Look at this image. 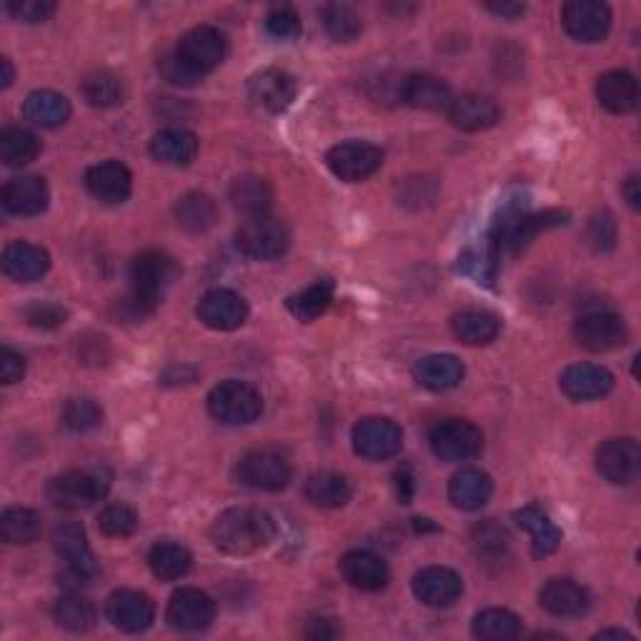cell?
Masks as SVG:
<instances>
[{
	"label": "cell",
	"mask_w": 641,
	"mask_h": 641,
	"mask_svg": "<svg viewBox=\"0 0 641 641\" xmlns=\"http://www.w3.org/2000/svg\"><path fill=\"white\" fill-rule=\"evenodd\" d=\"M178 265L163 251H143L131 263V293L123 301L121 316L128 320H141L153 314L166 291L178 279Z\"/></svg>",
	"instance_id": "obj_1"
},
{
	"label": "cell",
	"mask_w": 641,
	"mask_h": 641,
	"mask_svg": "<svg viewBox=\"0 0 641 641\" xmlns=\"http://www.w3.org/2000/svg\"><path fill=\"white\" fill-rule=\"evenodd\" d=\"M273 536H276L273 519L253 507L228 509L210 526L214 546L228 556H251L269 546Z\"/></svg>",
	"instance_id": "obj_2"
},
{
	"label": "cell",
	"mask_w": 641,
	"mask_h": 641,
	"mask_svg": "<svg viewBox=\"0 0 641 641\" xmlns=\"http://www.w3.org/2000/svg\"><path fill=\"white\" fill-rule=\"evenodd\" d=\"M113 476L106 466L98 469H73L53 476L45 489V497L56 509L63 511H84L90 509L96 501L106 499L108 489H111Z\"/></svg>",
	"instance_id": "obj_3"
},
{
	"label": "cell",
	"mask_w": 641,
	"mask_h": 641,
	"mask_svg": "<svg viewBox=\"0 0 641 641\" xmlns=\"http://www.w3.org/2000/svg\"><path fill=\"white\" fill-rule=\"evenodd\" d=\"M236 246L253 261H276L291 246L289 228L269 214L249 216L236 231Z\"/></svg>",
	"instance_id": "obj_4"
},
{
	"label": "cell",
	"mask_w": 641,
	"mask_h": 641,
	"mask_svg": "<svg viewBox=\"0 0 641 641\" xmlns=\"http://www.w3.org/2000/svg\"><path fill=\"white\" fill-rule=\"evenodd\" d=\"M208 411L226 426H246L261 416L263 399L251 383L224 381L208 393Z\"/></svg>",
	"instance_id": "obj_5"
},
{
	"label": "cell",
	"mask_w": 641,
	"mask_h": 641,
	"mask_svg": "<svg viewBox=\"0 0 641 641\" xmlns=\"http://www.w3.org/2000/svg\"><path fill=\"white\" fill-rule=\"evenodd\" d=\"M291 461L276 448H253L236 464V479L256 491H281L291 481Z\"/></svg>",
	"instance_id": "obj_6"
},
{
	"label": "cell",
	"mask_w": 641,
	"mask_h": 641,
	"mask_svg": "<svg viewBox=\"0 0 641 641\" xmlns=\"http://www.w3.org/2000/svg\"><path fill=\"white\" fill-rule=\"evenodd\" d=\"M428 444H432V452L442 461H448V464L469 461L481 454L484 434L479 426L471 424V421L446 419L432 428V434H428Z\"/></svg>",
	"instance_id": "obj_7"
},
{
	"label": "cell",
	"mask_w": 641,
	"mask_h": 641,
	"mask_svg": "<svg viewBox=\"0 0 641 641\" xmlns=\"http://www.w3.org/2000/svg\"><path fill=\"white\" fill-rule=\"evenodd\" d=\"M228 43L226 35L214 25H196L176 45V56L183 66H188L198 78L208 76L226 61Z\"/></svg>",
	"instance_id": "obj_8"
},
{
	"label": "cell",
	"mask_w": 641,
	"mask_h": 641,
	"mask_svg": "<svg viewBox=\"0 0 641 641\" xmlns=\"http://www.w3.org/2000/svg\"><path fill=\"white\" fill-rule=\"evenodd\" d=\"M354 452L361 459L369 461H387L391 456H396L404 446V432L399 424H393L391 419L383 416H366L354 426L351 434Z\"/></svg>",
	"instance_id": "obj_9"
},
{
	"label": "cell",
	"mask_w": 641,
	"mask_h": 641,
	"mask_svg": "<svg viewBox=\"0 0 641 641\" xmlns=\"http://www.w3.org/2000/svg\"><path fill=\"white\" fill-rule=\"evenodd\" d=\"M574 336L586 351H594V354L613 351V349H619V346H624L627 341V324H624V318H621L619 314H613V311L594 308L576 318Z\"/></svg>",
	"instance_id": "obj_10"
},
{
	"label": "cell",
	"mask_w": 641,
	"mask_h": 641,
	"mask_svg": "<svg viewBox=\"0 0 641 641\" xmlns=\"http://www.w3.org/2000/svg\"><path fill=\"white\" fill-rule=\"evenodd\" d=\"M381 163H383V151L379 149V145L363 143V141L338 143L326 153L328 171L346 183H361L366 178H371L373 173L381 169Z\"/></svg>",
	"instance_id": "obj_11"
},
{
	"label": "cell",
	"mask_w": 641,
	"mask_h": 641,
	"mask_svg": "<svg viewBox=\"0 0 641 641\" xmlns=\"http://www.w3.org/2000/svg\"><path fill=\"white\" fill-rule=\"evenodd\" d=\"M564 31L579 43H599L609 35L611 8L599 0H574L562 11Z\"/></svg>",
	"instance_id": "obj_12"
},
{
	"label": "cell",
	"mask_w": 641,
	"mask_h": 641,
	"mask_svg": "<svg viewBox=\"0 0 641 641\" xmlns=\"http://www.w3.org/2000/svg\"><path fill=\"white\" fill-rule=\"evenodd\" d=\"M249 100L265 113H283L296 98V80L281 68H263L253 73L246 86Z\"/></svg>",
	"instance_id": "obj_13"
},
{
	"label": "cell",
	"mask_w": 641,
	"mask_h": 641,
	"mask_svg": "<svg viewBox=\"0 0 641 641\" xmlns=\"http://www.w3.org/2000/svg\"><path fill=\"white\" fill-rule=\"evenodd\" d=\"M196 316L214 332H236L249 318V304L231 289H214L198 301Z\"/></svg>",
	"instance_id": "obj_14"
},
{
	"label": "cell",
	"mask_w": 641,
	"mask_h": 641,
	"mask_svg": "<svg viewBox=\"0 0 641 641\" xmlns=\"http://www.w3.org/2000/svg\"><path fill=\"white\" fill-rule=\"evenodd\" d=\"M597 471L609 484L627 487L641 471V448L634 438H609L597 448Z\"/></svg>",
	"instance_id": "obj_15"
},
{
	"label": "cell",
	"mask_w": 641,
	"mask_h": 641,
	"mask_svg": "<svg viewBox=\"0 0 641 641\" xmlns=\"http://www.w3.org/2000/svg\"><path fill=\"white\" fill-rule=\"evenodd\" d=\"M155 607L149 594L135 589H118L106 599V619L126 634H139L153 624Z\"/></svg>",
	"instance_id": "obj_16"
},
{
	"label": "cell",
	"mask_w": 641,
	"mask_h": 641,
	"mask_svg": "<svg viewBox=\"0 0 641 641\" xmlns=\"http://www.w3.org/2000/svg\"><path fill=\"white\" fill-rule=\"evenodd\" d=\"M166 619L178 631H204L216 619V601L206 591L183 586L171 597Z\"/></svg>",
	"instance_id": "obj_17"
},
{
	"label": "cell",
	"mask_w": 641,
	"mask_h": 641,
	"mask_svg": "<svg viewBox=\"0 0 641 641\" xmlns=\"http://www.w3.org/2000/svg\"><path fill=\"white\" fill-rule=\"evenodd\" d=\"M414 597L432 609H446L459 601L464 594V582L448 566H426L414 576Z\"/></svg>",
	"instance_id": "obj_18"
},
{
	"label": "cell",
	"mask_w": 641,
	"mask_h": 641,
	"mask_svg": "<svg viewBox=\"0 0 641 641\" xmlns=\"http://www.w3.org/2000/svg\"><path fill=\"white\" fill-rule=\"evenodd\" d=\"M86 188L100 204H126L133 188V176L121 161H106L86 173Z\"/></svg>",
	"instance_id": "obj_19"
},
{
	"label": "cell",
	"mask_w": 641,
	"mask_h": 641,
	"mask_svg": "<svg viewBox=\"0 0 641 641\" xmlns=\"http://www.w3.org/2000/svg\"><path fill=\"white\" fill-rule=\"evenodd\" d=\"M558 387L572 401H594L607 396L613 389V377L609 369L597 363H574L562 373Z\"/></svg>",
	"instance_id": "obj_20"
},
{
	"label": "cell",
	"mask_w": 641,
	"mask_h": 641,
	"mask_svg": "<svg viewBox=\"0 0 641 641\" xmlns=\"http://www.w3.org/2000/svg\"><path fill=\"white\" fill-rule=\"evenodd\" d=\"M53 546H56V552L66 558V564L80 579L98 572V562L88 546L86 531L76 521H63V524L53 529Z\"/></svg>",
	"instance_id": "obj_21"
},
{
	"label": "cell",
	"mask_w": 641,
	"mask_h": 641,
	"mask_svg": "<svg viewBox=\"0 0 641 641\" xmlns=\"http://www.w3.org/2000/svg\"><path fill=\"white\" fill-rule=\"evenodd\" d=\"M51 269V256L45 249L29 241H13L3 251V271L18 283H33L43 279Z\"/></svg>",
	"instance_id": "obj_22"
},
{
	"label": "cell",
	"mask_w": 641,
	"mask_h": 641,
	"mask_svg": "<svg viewBox=\"0 0 641 641\" xmlns=\"http://www.w3.org/2000/svg\"><path fill=\"white\" fill-rule=\"evenodd\" d=\"M539 604L558 619H574L589 611V591L572 579H548L539 591Z\"/></svg>",
	"instance_id": "obj_23"
},
{
	"label": "cell",
	"mask_w": 641,
	"mask_h": 641,
	"mask_svg": "<svg viewBox=\"0 0 641 641\" xmlns=\"http://www.w3.org/2000/svg\"><path fill=\"white\" fill-rule=\"evenodd\" d=\"M446 113H448V121L469 133L487 131V128L497 126L501 118L499 106L493 104L491 98L479 96V94H464L459 98H454Z\"/></svg>",
	"instance_id": "obj_24"
},
{
	"label": "cell",
	"mask_w": 641,
	"mask_h": 641,
	"mask_svg": "<svg viewBox=\"0 0 641 641\" xmlns=\"http://www.w3.org/2000/svg\"><path fill=\"white\" fill-rule=\"evenodd\" d=\"M0 200H3L8 214L39 216L48 208L51 191H48V183H45L41 176H21V178H13L11 183H6Z\"/></svg>",
	"instance_id": "obj_25"
},
{
	"label": "cell",
	"mask_w": 641,
	"mask_h": 641,
	"mask_svg": "<svg viewBox=\"0 0 641 641\" xmlns=\"http://www.w3.org/2000/svg\"><path fill=\"white\" fill-rule=\"evenodd\" d=\"M341 574L354 589L381 591L389 584V564L373 552H349L341 558Z\"/></svg>",
	"instance_id": "obj_26"
},
{
	"label": "cell",
	"mask_w": 641,
	"mask_h": 641,
	"mask_svg": "<svg viewBox=\"0 0 641 641\" xmlns=\"http://www.w3.org/2000/svg\"><path fill=\"white\" fill-rule=\"evenodd\" d=\"M597 98L609 113L624 116L639 106V84L629 70H609L597 80Z\"/></svg>",
	"instance_id": "obj_27"
},
{
	"label": "cell",
	"mask_w": 641,
	"mask_h": 641,
	"mask_svg": "<svg viewBox=\"0 0 641 641\" xmlns=\"http://www.w3.org/2000/svg\"><path fill=\"white\" fill-rule=\"evenodd\" d=\"M401 98L419 111H448L452 106V88L442 78L428 76V73H416L401 84Z\"/></svg>",
	"instance_id": "obj_28"
},
{
	"label": "cell",
	"mask_w": 641,
	"mask_h": 641,
	"mask_svg": "<svg viewBox=\"0 0 641 641\" xmlns=\"http://www.w3.org/2000/svg\"><path fill=\"white\" fill-rule=\"evenodd\" d=\"M151 155L166 166H188L198 155V135L186 128H163L149 145Z\"/></svg>",
	"instance_id": "obj_29"
},
{
	"label": "cell",
	"mask_w": 641,
	"mask_h": 641,
	"mask_svg": "<svg viewBox=\"0 0 641 641\" xmlns=\"http://www.w3.org/2000/svg\"><path fill=\"white\" fill-rule=\"evenodd\" d=\"M493 493V481L487 471L464 469L448 481V501L461 511H479Z\"/></svg>",
	"instance_id": "obj_30"
},
{
	"label": "cell",
	"mask_w": 641,
	"mask_h": 641,
	"mask_svg": "<svg viewBox=\"0 0 641 641\" xmlns=\"http://www.w3.org/2000/svg\"><path fill=\"white\" fill-rule=\"evenodd\" d=\"M464 363L452 354H432L416 361L414 377L424 389L448 391L456 389L464 379Z\"/></svg>",
	"instance_id": "obj_31"
},
{
	"label": "cell",
	"mask_w": 641,
	"mask_h": 641,
	"mask_svg": "<svg viewBox=\"0 0 641 641\" xmlns=\"http://www.w3.org/2000/svg\"><path fill=\"white\" fill-rule=\"evenodd\" d=\"M517 524L526 531L531 536V548H534V556H548L554 554L558 544H562V529H558L552 519H548L546 511L536 503H529V507L519 509Z\"/></svg>",
	"instance_id": "obj_32"
},
{
	"label": "cell",
	"mask_w": 641,
	"mask_h": 641,
	"mask_svg": "<svg viewBox=\"0 0 641 641\" xmlns=\"http://www.w3.org/2000/svg\"><path fill=\"white\" fill-rule=\"evenodd\" d=\"M452 332L466 346H487L501 332V320L491 311L469 308L452 318Z\"/></svg>",
	"instance_id": "obj_33"
},
{
	"label": "cell",
	"mask_w": 641,
	"mask_h": 641,
	"mask_svg": "<svg viewBox=\"0 0 641 641\" xmlns=\"http://www.w3.org/2000/svg\"><path fill=\"white\" fill-rule=\"evenodd\" d=\"M23 116L33 126L58 128L70 118V100L56 90H33L23 104Z\"/></svg>",
	"instance_id": "obj_34"
},
{
	"label": "cell",
	"mask_w": 641,
	"mask_h": 641,
	"mask_svg": "<svg viewBox=\"0 0 641 641\" xmlns=\"http://www.w3.org/2000/svg\"><path fill=\"white\" fill-rule=\"evenodd\" d=\"M228 200H231L233 208L243 210L246 216H259L269 210L273 200V191L265 178L253 176V173H246V176H238L231 183V188H228Z\"/></svg>",
	"instance_id": "obj_35"
},
{
	"label": "cell",
	"mask_w": 641,
	"mask_h": 641,
	"mask_svg": "<svg viewBox=\"0 0 641 641\" xmlns=\"http://www.w3.org/2000/svg\"><path fill=\"white\" fill-rule=\"evenodd\" d=\"M351 493L349 479L334 471L314 474L306 481V499L320 509H341L351 501Z\"/></svg>",
	"instance_id": "obj_36"
},
{
	"label": "cell",
	"mask_w": 641,
	"mask_h": 641,
	"mask_svg": "<svg viewBox=\"0 0 641 641\" xmlns=\"http://www.w3.org/2000/svg\"><path fill=\"white\" fill-rule=\"evenodd\" d=\"M334 289L336 286H334L332 279H318L316 283H311L308 289L289 296L286 306L298 320L311 324V320H316L320 314H326V308L332 306Z\"/></svg>",
	"instance_id": "obj_37"
},
{
	"label": "cell",
	"mask_w": 641,
	"mask_h": 641,
	"mask_svg": "<svg viewBox=\"0 0 641 641\" xmlns=\"http://www.w3.org/2000/svg\"><path fill=\"white\" fill-rule=\"evenodd\" d=\"M216 200L206 194H186L176 204V221L188 233H206L216 226Z\"/></svg>",
	"instance_id": "obj_38"
},
{
	"label": "cell",
	"mask_w": 641,
	"mask_h": 641,
	"mask_svg": "<svg viewBox=\"0 0 641 641\" xmlns=\"http://www.w3.org/2000/svg\"><path fill=\"white\" fill-rule=\"evenodd\" d=\"M471 631L481 641H511L521 637V619L509 609H484L474 617Z\"/></svg>",
	"instance_id": "obj_39"
},
{
	"label": "cell",
	"mask_w": 641,
	"mask_h": 641,
	"mask_svg": "<svg viewBox=\"0 0 641 641\" xmlns=\"http://www.w3.org/2000/svg\"><path fill=\"white\" fill-rule=\"evenodd\" d=\"M41 531H43L41 514H35L33 509L11 507L3 511V517H0V536H3L6 544L13 546L33 544L35 539L41 536Z\"/></svg>",
	"instance_id": "obj_40"
},
{
	"label": "cell",
	"mask_w": 641,
	"mask_h": 641,
	"mask_svg": "<svg viewBox=\"0 0 641 641\" xmlns=\"http://www.w3.org/2000/svg\"><path fill=\"white\" fill-rule=\"evenodd\" d=\"M191 564H194V556L186 546L173 544V542H161L155 544L149 552V566L151 572L159 576L161 582H176L181 576H186Z\"/></svg>",
	"instance_id": "obj_41"
},
{
	"label": "cell",
	"mask_w": 641,
	"mask_h": 641,
	"mask_svg": "<svg viewBox=\"0 0 641 641\" xmlns=\"http://www.w3.org/2000/svg\"><path fill=\"white\" fill-rule=\"evenodd\" d=\"M39 153L41 141L35 139L31 131H23V128H6V131L0 133V161H3L8 169L29 166L31 161L39 159Z\"/></svg>",
	"instance_id": "obj_42"
},
{
	"label": "cell",
	"mask_w": 641,
	"mask_h": 641,
	"mask_svg": "<svg viewBox=\"0 0 641 641\" xmlns=\"http://www.w3.org/2000/svg\"><path fill=\"white\" fill-rule=\"evenodd\" d=\"M84 98L88 100V106L94 108H116L126 100V86L123 80L111 70H96L84 80Z\"/></svg>",
	"instance_id": "obj_43"
},
{
	"label": "cell",
	"mask_w": 641,
	"mask_h": 641,
	"mask_svg": "<svg viewBox=\"0 0 641 641\" xmlns=\"http://www.w3.org/2000/svg\"><path fill=\"white\" fill-rule=\"evenodd\" d=\"M320 23L336 43H351L361 35V18L346 3H328L320 11Z\"/></svg>",
	"instance_id": "obj_44"
},
{
	"label": "cell",
	"mask_w": 641,
	"mask_h": 641,
	"mask_svg": "<svg viewBox=\"0 0 641 641\" xmlns=\"http://www.w3.org/2000/svg\"><path fill=\"white\" fill-rule=\"evenodd\" d=\"M53 613H56L58 627L68 631H88L96 624L94 601L80 597V594H66V597H61Z\"/></svg>",
	"instance_id": "obj_45"
},
{
	"label": "cell",
	"mask_w": 641,
	"mask_h": 641,
	"mask_svg": "<svg viewBox=\"0 0 641 641\" xmlns=\"http://www.w3.org/2000/svg\"><path fill=\"white\" fill-rule=\"evenodd\" d=\"M63 424L70 428L73 434H88L104 424V411L94 399H70L63 406Z\"/></svg>",
	"instance_id": "obj_46"
},
{
	"label": "cell",
	"mask_w": 641,
	"mask_h": 641,
	"mask_svg": "<svg viewBox=\"0 0 641 641\" xmlns=\"http://www.w3.org/2000/svg\"><path fill=\"white\" fill-rule=\"evenodd\" d=\"M98 529L111 539H126L135 534V529H139V517H135V511L131 507H126V503H111V507L100 511Z\"/></svg>",
	"instance_id": "obj_47"
},
{
	"label": "cell",
	"mask_w": 641,
	"mask_h": 641,
	"mask_svg": "<svg viewBox=\"0 0 641 641\" xmlns=\"http://www.w3.org/2000/svg\"><path fill=\"white\" fill-rule=\"evenodd\" d=\"M265 31H269L271 39L276 41H296L304 25H301L298 13L293 11L291 6H276L271 8L269 15H265Z\"/></svg>",
	"instance_id": "obj_48"
},
{
	"label": "cell",
	"mask_w": 641,
	"mask_h": 641,
	"mask_svg": "<svg viewBox=\"0 0 641 641\" xmlns=\"http://www.w3.org/2000/svg\"><path fill=\"white\" fill-rule=\"evenodd\" d=\"M6 13L23 23H45L56 13V3L53 0H8Z\"/></svg>",
	"instance_id": "obj_49"
},
{
	"label": "cell",
	"mask_w": 641,
	"mask_h": 641,
	"mask_svg": "<svg viewBox=\"0 0 641 641\" xmlns=\"http://www.w3.org/2000/svg\"><path fill=\"white\" fill-rule=\"evenodd\" d=\"M586 241L594 251H611L613 243H617V224L609 214H599L594 216L589 221V228H586Z\"/></svg>",
	"instance_id": "obj_50"
},
{
	"label": "cell",
	"mask_w": 641,
	"mask_h": 641,
	"mask_svg": "<svg viewBox=\"0 0 641 641\" xmlns=\"http://www.w3.org/2000/svg\"><path fill=\"white\" fill-rule=\"evenodd\" d=\"M159 70H161V76L166 78L171 86H181V88H191V86H196L198 80H204V78H198L196 73L191 70L188 66H183L181 58L176 56V51H171V53H166V56H161Z\"/></svg>",
	"instance_id": "obj_51"
},
{
	"label": "cell",
	"mask_w": 641,
	"mask_h": 641,
	"mask_svg": "<svg viewBox=\"0 0 641 641\" xmlns=\"http://www.w3.org/2000/svg\"><path fill=\"white\" fill-rule=\"evenodd\" d=\"M25 318L33 328H43V332H51V328L63 326L66 320V308H61L58 304H35L25 311Z\"/></svg>",
	"instance_id": "obj_52"
},
{
	"label": "cell",
	"mask_w": 641,
	"mask_h": 641,
	"mask_svg": "<svg viewBox=\"0 0 641 641\" xmlns=\"http://www.w3.org/2000/svg\"><path fill=\"white\" fill-rule=\"evenodd\" d=\"M23 373H25L23 356L3 346V349H0V381H3L6 387H13V383L23 379Z\"/></svg>",
	"instance_id": "obj_53"
},
{
	"label": "cell",
	"mask_w": 641,
	"mask_h": 641,
	"mask_svg": "<svg viewBox=\"0 0 641 641\" xmlns=\"http://www.w3.org/2000/svg\"><path fill=\"white\" fill-rule=\"evenodd\" d=\"M474 539H476V544H479V548H484V552H491V554H499L507 548V531L499 529L497 524H484V526H476L474 531Z\"/></svg>",
	"instance_id": "obj_54"
},
{
	"label": "cell",
	"mask_w": 641,
	"mask_h": 641,
	"mask_svg": "<svg viewBox=\"0 0 641 641\" xmlns=\"http://www.w3.org/2000/svg\"><path fill=\"white\" fill-rule=\"evenodd\" d=\"M306 637L314 641H324V639H336L338 629L332 624V619H311L306 627Z\"/></svg>",
	"instance_id": "obj_55"
},
{
	"label": "cell",
	"mask_w": 641,
	"mask_h": 641,
	"mask_svg": "<svg viewBox=\"0 0 641 641\" xmlns=\"http://www.w3.org/2000/svg\"><path fill=\"white\" fill-rule=\"evenodd\" d=\"M414 474H411L409 466H404V469H399L396 471V489H399V499L409 503L411 497H414V489H416V484H414Z\"/></svg>",
	"instance_id": "obj_56"
},
{
	"label": "cell",
	"mask_w": 641,
	"mask_h": 641,
	"mask_svg": "<svg viewBox=\"0 0 641 641\" xmlns=\"http://www.w3.org/2000/svg\"><path fill=\"white\" fill-rule=\"evenodd\" d=\"M487 11L501 18H519V15H524L526 6L524 3H487Z\"/></svg>",
	"instance_id": "obj_57"
},
{
	"label": "cell",
	"mask_w": 641,
	"mask_h": 641,
	"mask_svg": "<svg viewBox=\"0 0 641 641\" xmlns=\"http://www.w3.org/2000/svg\"><path fill=\"white\" fill-rule=\"evenodd\" d=\"M624 198L629 200V206L634 208V210H639V206H641V194H639V176H629L627 178V183H624Z\"/></svg>",
	"instance_id": "obj_58"
},
{
	"label": "cell",
	"mask_w": 641,
	"mask_h": 641,
	"mask_svg": "<svg viewBox=\"0 0 641 641\" xmlns=\"http://www.w3.org/2000/svg\"><path fill=\"white\" fill-rule=\"evenodd\" d=\"M0 66H3V76H0V88H8L13 84V66H11V61H8V58L0 61Z\"/></svg>",
	"instance_id": "obj_59"
},
{
	"label": "cell",
	"mask_w": 641,
	"mask_h": 641,
	"mask_svg": "<svg viewBox=\"0 0 641 641\" xmlns=\"http://www.w3.org/2000/svg\"><path fill=\"white\" fill-rule=\"evenodd\" d=\"M599 639H604V637H619V639H631L627 631H619V629H607V631H599L597 634Z\"/></svg>",
	"instance_id": "obj_60"
}]
</instances>
